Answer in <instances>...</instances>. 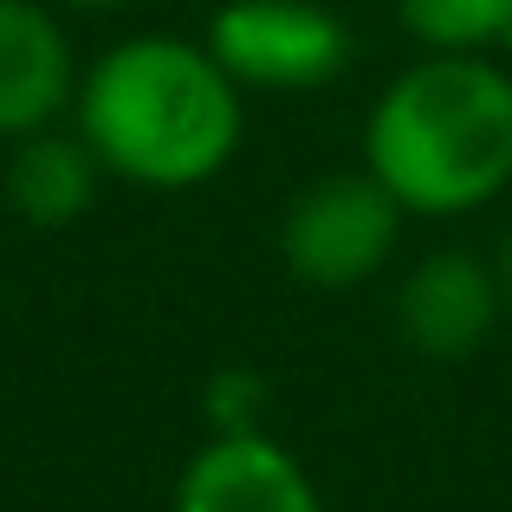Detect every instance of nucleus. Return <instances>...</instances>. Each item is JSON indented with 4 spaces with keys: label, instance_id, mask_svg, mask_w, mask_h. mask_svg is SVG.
Returning a JSON list of instances; mask_svg holds the SVG:
<instances>
[{
    "label": "nucleus",
    "instance_id": "obj_1",
    "mask_svg": "<svg viewBox=\"0 0 512 512\" xmlns=\"http://www.w3.org/2000/svg\"><path fill=\"white\" fill-rule=\"evenodd\" d=\"M72 130L111 182L188 195L234 169L247 143V91L201 39L130 33L78 72Z\"/></svg>",
    "mask_w": 512,
    "mask_h": 512
},
{
    "label": "nucleus",
    "instance_id": "obj_2",
    "mask_svg": "<svg viewBox=\"0 0 512 512\" xmlns=\"http://www.w3.org/2000/svg\"><path fill=\"white\" fill-rule=\"evenodd\" d=\"M363 169L409 221H461L512 188V65L422 52L363 111Z\"/></svg>",
    "mask_w": 512,
    "mask_h": 512
},
{
    "label": "nucleus",
    "instance_id": "obj_3",
    "mask_svg": "<svg viewBox=\"0 0 512 512\" xmlns=\"http://www.w3.org/2000/svg\"><path fill=\"white\" fill-rule=\"evenodd\" d=\"M402 221V201L370 169L312 175L279 208V266L312 292H357L396 266Z\"/></svg>",
    "mask_w": 512,
    "mask_h": 512
},
{
    "label": "nucleus",
    "instance_id": "obj_4",
    "mask_svg": "<svg viewBox=\"0 0 512 512\" xmlns=\"http://www.w3.org/2000/svg\"><path fill=\"white\" fill-rule=\"evenodd\" d=\"M201 46L221 59L240 91H325L350 72L357 33L325 0H221L201 33Z\"/></svg>",
    "mask_w": 512,
    "mask_h": 512
},
{
    "label": "nucleus",
    "instance_id": "obj_5",
    "mask_svg": "<svg viewBox=\"0 0 512 512\" xmlns=\"http://www.w3.org/2000/svg\"><path fill=\"white\" fill-rule=\"evenodd\" d=\"M396 338L428 363H467L493 344L506 318V292H500V266L480 260L474 247H435L396 279Z\"/></svg>",
    "mask_w": 512,
    "mask_h": 512
},
{
    "label": "nucleus",
    "instance_id": "obj_6",
    "mask_svg": "<svg viewBox=\"0 0 512 512\" xmlns=\"http://www.w3.org/2000/svg\"><path fill=\"white\" fill-rule=\"evenodd\" d=\"M169 512H331L312 467L266 428L208 435L182 461Z\"/></svg>",
    "mask_w": 512,
    "mask_h": 512
},
{
    "label": "nucleus",
    "instance_id": "obj_7",
    "mask_svg": "<svg viewBox=\"0 0 512 512\" xmlns=\"http://www.w3.org/2000/svg\"><path fill=\"white\" fill-rule=\"evenodd\" d=\"M78 46L52 0H0V137L52 130L78 98Z\"/></svg>",
    "mask_w": 512,
    "mask_h": 512
},
{
    "label": "nucleus",
    "instance_id": "obj_8",
    "mask_svg": "<svg viewBox=\"0 0 512 512\" xmlns=\"http://www.w3.org/2000/svg\"><path fill=\"white\" fill-rule=\"evenodd\" d=\"M111 182L104 163L91 156V143L78 130H33L13 143L7 163V201L26 227H72L98 208V188Z\"/></svg>",
    "mask_w": 512,
    "mask_h": 512
},
{
    "label": "nucleus",
    "instance_id": "obj_9",
    "mask_svg": "<svg viewBox=\"0 0 512 512\" xmlns=\"http://www.w3.org/2000/svg\"><path fill=\"white\" fill-rule=\"evenodd\" d=\"M389 7L422 52H493L512 0H389Z\"/></svg>",
    "mask_w": 512,
    "mask_h": 512
},
{
    "label": "nucleus",
    "instance_id": "obj_10",
    "mask_svg": "<svg viewBox=\"0 0 512 512\" xmlns=\"http://www.w3.org/2000/svg\"><path fill=\"white\" fill-rule=\"evenodd\" d=\"M260 409H266V383L253 370H221L208 383V422H214V435L260 428Z\"/></svg>",
    "mask_w": 512,
    "mask_h": 512
},
{
    "label": "nucleus",
    "instance_id": "obj_11",
    "mask_svg": "<svg viewBox=\"0 0 512 512\" xmlns=\"http://www.w3.org/2000/svg\"><path fill=\"white\" fill-rule=\"evenodd\" d=\"M493 266H500V292H506V318H512V227H506L500 253H493Z\"/></svg>",
    "mask_w": 512,
    "mask_h": 512
},
{
    "label": "nucleus",
    "instance_id": "obj_12",
    "mask_svg": "<svg viewBox=\"0 0 512 512\" xmlns=\"http://www.w3.org/2000/svg\"><path fill=\"white\" fill-rule=\"evenodd\" d=\"M52 7H65V13H117V7H130V0H52Z\"/></svg>",
    "mask_w": 512,
    "mask_h": 512
},
{
    "label": "nucleus",
    "instance_id": "obj_13",
    "mask_svg": "<svg viewBox=\"0 0 512 512\" xmlns=\"http://www.w3.org/2000/svg\"><path fill=\"white\" fill-rule=\"evenodd\" d=\"M493 59L512 65V13H506V26H500V46H493Z\"/></svg>",
    "mask_w": 512,
    "mask_h": 512
}]
</instances>
